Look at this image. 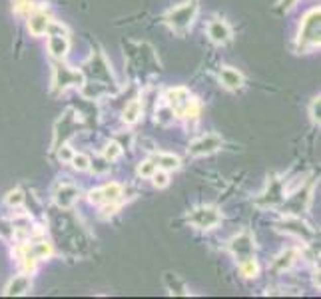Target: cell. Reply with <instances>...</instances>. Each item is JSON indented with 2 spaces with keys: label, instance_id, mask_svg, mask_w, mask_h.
<instances>
[{
  "label": "cell",
  "instance_id": "1",
  "mask_svg": "<svg viewBox=\"0 0 321 299\" xmlns=\"http://www.w3.org/2000/svg\"><path fill=\"white\" fill-rule=\"evenodd\" d=\"M321 44V8H311L303 14L297 30L295 48L297 52H311Z\"/></svg>",
  "mask_w": 321,
  "mask_h": 299
},
{
  "label": "cell",
  "instance_id": "2",
  "mask_svg": "<svg viewBox=\"0 0 321 299\" xmlns=\"http://www.w3.org/2000/svg\"><path fill=\"white\" fill-rule=\"evenodd\" d=\"M166 106L172 110V114L180 120H195L199 116V100L190 94V90L182 88V86H176V88H170L166 92Z\"/></svg>",
  "mask_w": 321,
  "mask_h": 299
},
{
  "label": "cell",
  "instance_id": "3",
  "mask_svg": "<svg viewBox=\"0 0 321 299\" xmlns=\"http://www.w3.org/2000/svg\"><path fill=\"white\" fill-rule=\"evenodd\" d=\"M197 14V0H186L164 14V24L176 34H186Z\"/></svg>",
  "mask_w": 321,
  "mask_h": 299
},
{
  "label": "cell",
  "instance_id": "4",
  "mask_svg": "<svg viewBox=\"0 0 321 299\" xmlns=\"http://www.w3.org/2000/svg\"><path fill=\"white\" fill-rule=\"evenodd\" d=\"M50 255H52V243L46 239H32L22 247H18V258L28 273H32L38 262L48 260Z\"/></svg>",
  "mask_w": 321,
  "mask_h": 299
},
{
  "label": "cell",
  "instance_id": "5",
  "mask_svg": "<svg viewBox=\"0 0 321 299\" xmlns=\"http://www.w3.org/2000/svg\"><path fill=\"white\" fill-rule=\"evenodd\" d=\"M84 80L86 78H84L82 70H72L62 60H58L54 64V74H52V92L62 94L68 88H80L84 84Z\"/></svg>",
  "mask_w": 321,
  "mask_h": 299
},
{
  "label": "cell",
  "instance_id": "6",
  "mask_svg": "<svg viewBox=\"0 0 321 299\" xmlns=\"http://www.w3.org/2000/svg\"><path fill=\"white\" fill-rule=\"evenodd\" d=\"M46 34H48V42L46 44H48L50 56L54 60H66L68 50H70V38H68V32H66L64 26L60 22L52 20Z\"/></svg>",
  "mask_w": 321,
  "mask_h": 299
},
{
  "label": "cell",
  "instance_id": "7",
  "mask_svg": "<svg viewBox=\"0 0 321 299\" xmlns=\"http://www.w3.org/2000/svg\"><path fill=\"white\" fill-rule=\"evenodd\" d=\"M186 220L197 230H214L222 224V211L216 205H199L192 213H188Z\"/></svg>",
  "mask_w": 321,
  "mask_h": 299
},
{
  "label": "cell",
  "instance_id": "8",
  "mask_svg": "<svg viewBox=\"0 0 321 299\" xmlns=\"http://www.w3.org/2000/svg\"><path fill=\"white\" fill-rule=\"evenodd\" d=\"M82 74H84V78L88 76V78L94 80V82H104V84H110V86L116 88V82H114V78H112V70H110L106 58H104L100 52H94V54L90 56V60L84 64Z\"/></svg>",
  "mask_w": 321,
  "mask_h": 299
},
{
  "label": "cell",
  "instance_id": "9",
  "mask_svg": "<svg viewBox=\"0 0 321 299\" xmlns=\"http://www.w3.org/2000/svg\"><path fill=\"white\" fill-rule=\"evenodd\" d=\"M227 249L231 251V255L239 262L248 260V258H254V249H256V243H254V237L250 232H242L237 235H233L227 243Z\"/></svg>",
  "mask_w": 321,
  "mask_h": 299
},
{
  "label": "cell",
  "instance_id": "10",
  "mask_svg": "<svg viewBox=\"0 0 321 299\" xmlns=\"http://www.w3.org/2000/svg\"><path fill=\"white\" fill-rule=\"evenodd\" d=\"M224 146V140L218 134H206L197 140H193L188 148V154L193 158H202V156H210L214 152H218Z\"/></svg>",
  "mask_w": 321,
  "mask_h": 299
},
{
  "label": "cell",
  "instance_id": "11",
  "mask_svg": "<svg viewBox=\"0 0 321 299\" xmlns=\"http://www.w3.org/2000/svg\"><path fill=\"white\" fill-rule=\"evenodd\" d=\"M124 196V188L118 184V182H110L106 184L104 188H98V190H92L88 194V199L92 203H120V199Z\"/></svg>",
  "mask_w": 321,
  "mask_h": 299
},
{
  "label": "cell",
  "instance_id": "12",
  "mask_svg": "<svg viewBox=\"0 0 321 299\" xmlns=\"http://www.w3.org/2000/svg\"><path fill=\"white\" fill-rule=\"evenodd\" d=\"M208 36H210V40L214 44L224 46V44H227L231 40L233 32H231V26L225 22L224 18H212L210 24H208Z\"/></svg>",
  "mask_w": 321,
  "mask_h": 299
},
{
  "label": "cell",
  "instance_id": "13",
  "mask_svg": "<svg viewBox=\"0 0 321 299\" xmlns=\"http://www.w3.org/2000/svg\"><path fill=\"white\" fill-rule=\"evenodd\" d=\"M282 201H284V184L279 180L271 178L267 190L257 198V203L263 207H277V205H282Z\"/></svg>",
  "mask_w": 321,
  "mask_h": 299
},
{
  "label": "cell",
  "instance_id": "14",
  "mask_svg": "<svg viewBox=\"0 0 321 299\" xmlns=\"http://www.w3.org/2000/svg\"><path fill=\"white\" fill-rule=\"evenodd\" d=\"M218 76H220V82H222V86H224L225 90L235 92V90H242V88H244L246 78H244V74H242L239 70H235V68L222 66Z\"/></svg>",
  "mask_w": 321,
  "mask_h": 299
},
{
  "label": "cell",
  "instance_id": "15",
  "mask_svg": "<svg viewBox=\"0 0 321 299\" xmlns=\"http://www.w3.org/2000/svg\"><path fill=\"white\" fill-rule=\"evenodd\" d=\"M52 22V16L44 10H36L32 14H28V32L32 36H44L48 32V26Z\"/></svg>",
  "mask_w": 321,
  "mask_h": 299
},
{
  "label": "cell",
  "instance_id": "16",
  "mask_svg": "<svg viewBox=\"0 0 321 299\" xmlns=\"http://www.w3.org/2000/svg\"><path fill=\"white\" fill-rule=\"evenodd\" d=\"M78 196H80L78 188H74V186H70V184H62V186H58V188L54 190V201H56V205L62 207V209H70V207L76 203Z\"/></svg>",
  "mask_w": 321,
  "mask_h": 299
},
{
  "label": "cell",
  "instance_id": "17",
  "mask_svg": "<svg viewBox=\"0 0 321 299\" xmlns=\"http://www.w3.org/2000/svg\"><path fill=\"white\" fill-rule=\"evenodd\" d=\"M32 287V279H30V273H24V275H16L4 289V295L8 297H20V295H26Z\"/></svg>",
  "mask_w": 321,
  "mask_h": 299
},
{
  "label": "cell",
  "instance_id": "18",
  "mask_svg": "<svg viewBox=\"0 0 321 299\" xmlns=\"http://www.w3.org/2000/svg\"><path fill=\"white\" fill-rule=\"evenodd\" d=\"M164 283H166V287H168V291H170L172 295H190L186 283H184L176 273H170V271L164 273Z\"/></svg>",
  "mask_w": 321,
  "mask_h": 299
},
{
  "label": "cell",
  "instance_id": "19",
  "mask_svg": "<svg viewBox=\"0 0 321 299\" xmlns=\"http://www.w3.org/2000/svg\"><path fill=\"white\" fill-rule=\"evenodd\" d=\"M279 228L288 233H295L297 237H303V239H309V237H311V232H307V230H305V224H301L299 216L286 220V224H282Z\"/></svg>",
  "mask_w": 321,
  "mask_h": 299
},
{
  "label": "cell",
  "instance_id": "20",
  "mask_svg": "<svg viewBox=\"0 0 321 299\" xmlns=\"http://www.w3.org/2000/svg\"><path fill=\"white\" fill-rule=\"evenodd\" d=\"M140 116H142V102L140 100H132L130 104H126V108H124V114H122V120H124V124H136L138 120H140Z\"/></svg>",
  "mask_w": 321,
  "mask_h": 299
},
{
  "label": "cell",
  "instance_id": "21",
  "mask_svg": "<svg viewBox=\"0 0 321 299\" xmlns=\"http://www.w3.org/2000/svg\"><path fill=\"white\" fill-rule=\"evenodd\" d=\"M44 0H14V12L16 14H32L36 10H42Z\"/></svg>",
  "mask_w": 321,
  "mask_h": 299
},
{
  "label": "cell",
  "instance_id": "22",
  "mask_svg": "<svg viewBox=\"0 0 321 299\" xmlns=\"http://www.w3.org/2000/svg\"><path fill=\"white\" fill-rule=\"evenodd\" d=\"M295 260H297V251L295 249H286L282 255H277V260L273 262V269L275 271H286L289 267L295 264Z\"/></svg>",
  "mask_w": 321,
  "mask_h": 299
},
{
  "label": "cell",
  "instance_id": "23",
  "mask_svg": "<svg viewBox=\"0 0 321 299\" xmlns=\"http://www.w3.org/2000/svg\"><path fill=\"white\" fill-rule=\"evenodd\" d=\"M154 162H156V166L162 167V169H166V172H170V169H178L180 167V158L178 156H174V154H156V158H154Z\"/></svg>",
  "mask_w": 321,
  "mask_h": 299
},
{
  "label": "cell",
  "instance_id": "24",
  "mask_svg": "<svg viewBox=\"0 0 321 299\" xmlns=\"http://www.w3.org/2000/svg\"><path fill=\"white\" fill-rule=\"evenodd\" d=\"M239 273L244 277H257L259 273V264H257L256 258H248L244 262H239Z\"/></svg>",
  "mask_w": 321,
  "mask_h": 299
},
{
  "label": "cell",
  "instance_id": "25",
  "mask_svg": "<svg viewBox=\"0 0 321 299\" xmlns=\"http://www.w3.org/2000/svg\"><path fill=\"white\" fill-rule=\"evenodd\" d=\"M90 158L86 156V154H72V158H70V166L74 167V169H78V172H86V169H90Z\"/></svg>",
  "mask_w": 321,
  "mask_h": 299
},
{
  "label": "cell",
  "instance_id": "26",
  "mask_svg": "<svg viewBox=\"0 0 321 299\" xmlns=\"http://www.w3.org/2000/svg\"><path fill=\"white\" fill-rule=\"evenodd\" d=\"M120 156H122V146H120L118 142H110V144L104 148V160H106V162H116Z\"/></svg>",
  "mask_w": 321,
  "mask_h": 299
},
{
  "label": "cell",
  "instance_id": "27",
  "mask_svg": "<svg viewBox=\"0 0 321 299\" xmlns=\"http://www.w3.org/2000/svg\"><path fill=\"white\" fill-rule=\"evenodd\" d=\"M152 184L156 186V188H166L168 184H170V176H168V172L166 169H162V167H158L154 174H152Z\"/></svg>",
  "mask_w": 321,
  "mask_h": 299
},
{
  "label": "cell",
  "instance_id": "28",
  "mask_svg": "<svg viewBox=\"0 0 321 299\" xmlns=\"http://www.w3.org/2000/svg\"><path fill=\"white\" fill-rule=\"evenodd\" d=\"M158 169L156 166V162L154 160H146V162H142L140 166H138V176L140 178H152V174Z\"/></svg>",
  "mask_w": 321,
  "mask_h": 299
},
{
  "label": "cell",
  "instance_id": "29",
  "mask_svg": "<svg viewBox=\"0 0 321 299\" xmlns=\"http://www.w3.org/2000/svg\"><path fill=\"white\" fill-rule=\"evenodd\" d=\"M321 98L319 96H315V98L311 100V104H309V116H311V120L315 122V124H319L321 122Z\"/></svg>",
  "mask_w": 321,
  "mask_h": 299
},
{
  "label": "cell",
  "instance_id": "30",
  "mask_svg": "<svg viewBox=\"0 0 321 299\" xmlns=\"http://www.w3.org/2000/svg\"><path fill=\"white\" fill-rule=\"evenodd\" d=\"M6 203H8L10 207H14V205H22V203H24V194H22L20 190H12V192H8V196H6Z\"/></svg>",
  "mask_w": 321,
  "mask_h": 299
},
{
  "label": "cell",
  "instance_id": "31",
  "mask_svg": "<svg viewBox=\"0 0 321 299\" xmlns=\"http://www.w3.org/2000/svg\"><path fill=\"white\" fill-rule=\"evenodd\" d=\"M72 154H74V152H72L68 146H58V158H60V162H66V164H68L70 158H72Z\"/></svg>",
  "mask_w": 321,
  "mask_h": 299
},
{
  "label": "cell",
  "instance_id": "32",
  "mask_svg": "<svg viewBox=\"0 0 321 299\" xmlns=\"http://www.w3.org/2000/svg\"><path fill=\"white\" fill-rule=\"evenodd\" d=\"M297 2H299V0H279V2H277V10H279V12H289Z\"/></svg>",
  "mask_w": 321,
  "mask_h": 299
}]
</instances>
